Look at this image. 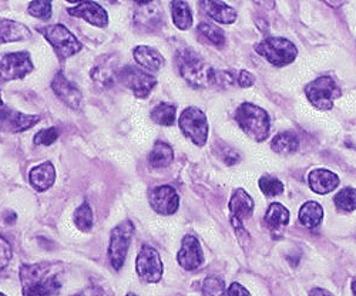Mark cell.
I'll use <instances>...</instances> for the list:
<instances>
[{"label": "cell", "mask_w": 356, "mask_h": 296, "mask_svg": "<svg viewBox=\"0 0 356 296\" xmlns=\"http://www.w3.org/2000/svg\"><path fill=\"white\" fill-rule=\"evenodd\" d=\"M23 296H54L62 289L57 263H33L20 266Z\"/></svg>", "instance_id": "cell-1"}, {"label": "cell", "mask_w": 356, "mask_h": 296, "mask_svg": "<svg viewBox=\"0 0 356 296\" xmlns=\"http://www.w3.org/2000/svg\"><path fill=\"white\" fill-rule=\"evenodd\" d=\"M175 63L181 77L193 87L201 88L213 85L214 69L207 65L191 49L186 47L177 51Z\"/></svg>", "instance_id": "cell-2"}, {"label": "cell", "mask_w": 356, "mask_h": 296, "mask_svg": "<svg viewBox=\"0 0 356 296\" xmlns=\"http://www.w3.org/2000/svg\"><path fill=\"white\" fill-rule=\"evenodd\" d=\"M235 120L243 131L252 140L261 142L270 135L271 120L264 108L252 103H243L235 111Z\"/></svg>", "instance_id": "cell-3"}, {"label": "cell", "mask_w": 356, "mask_h": 296, "mask_svg": "<svg viewBox=\"0 0 356 296\" xmlns=\"http://www.w3.org/2000/svg\"><path fill=\"white\" fill-rule=\"evenodd\" d=\"M38 32L50 43L58 57V60L62 62L77 54L83 49L81 43L65 24H47L44 27H39Z\"/></svg>", "instance_id": "cell-4"}, {"label": "cell", "mask_w": 356, "mask_h": 296, "mask_svg": "<svg viewBox=\"0 0 356 296\" xmlns=\"http://www.w3.org/2000/svg\"><path fill=\"white\" fill-rule=\"evenodd\" d=\"M255 51L277 67L291 65L298 56V49L285 38H266L255 46Z\"/></svg>", "instance_id": "cell-5"}, {"label": "cell", "mask_w": 356, "mask_h": 296, "mask_svg": "<svg viewBox=\"0 0 356 296\" xmlns=\"http://www.w3.org/2000/svg\"><path fill=\"white\" fill-rule=\"evenodd\" d=\"M134 233V225L130 220L118 224L110 235V245H108V259L115 271H120L127 258L129 247Z\"/></svg>", "instance_id": "cell-6"}, {"label": "cell", "mask_w": 356, "mask_h": 296, "mask_svg": "<svg viewBox=\"0 0 356 296\" xmlns=\"http://www.w3.org/2000/svg\"><path fill=\"white\" fill-rule=\"evenodd\" d=\"M305 94L309 103L319 110H330L335 99L341 96V88L332 77L323 76L305 85Z\"/></svg>", "instance_id": "cell-7"}, {"label": "cell", "mask_w": 356, "mask_h": 296, "mask_svg": "<svg viewBox=\"0 0 356 296\" xmlns=\"http://www.w3.org/2000/svg\"><path fill=\"white\" fill-rule=\"evenodd\" d=\"M178 126L183 134L198 147L205 145L209 140V120L197 107H187L178 118Z\"/></svg>", "instance_id": "cell-8"}, {"label": "cell", "mask_w": 356, "mask_h": 296, "mask_svg": "<svg viewBox=\"0 0 356 296\" xmlns=\"http://www.w3.org/2000/svg\"><path fill=\"white\" fill-rule=\"evenodd\" d=\"M117 80L124 84L129 90L134 93L136 97L140 99H145L157 84V79L152 73L130 65L117 72Z\"/></svg>", "instance_id": "cell-9"}, {"label": "cell", "mask_w": 356, "mask_h": 296, "mask_svg": "<svg viewBox=\"0 0 356 296\" xmlns=\"http://www.w3.org/2000/svg\"><path fill=\"white\" fill-rule=\"evenodd\" d=\"M35 69L27 51L8 53L0 57V84L22 80Z\"/></svg>", "instance_id": "cell-10"}, {"label": "cell", "mask_w": 356, "mask_h": 296, "mask_svg": "<svg viewBox=\"0 0 356 296\" xmlns=\"http://www.w3.org/2000/svg\"><path fill=\"white\" fill-rule=\"evenodd\" d=\"M136 270L140 277L147 283H157L163 278V261L156 248L150 245H143L137 255Z\"/></svg>", "instance_id": "cell-11"}, {"label": "cell", "mask_w": 356, "mask_h": 296, "mask_svg": "<svg viewBox=\"0 0 356 296\" xmlns=\"http://www.w3.org/2000/svg\"><path fill=\"white\" fill-rule=\"evenodd\" d=\"M40 122V115L20 113L3 103L0 97V131L5 133H22L31 130Z\"/></svg>", "instance_id": "cell-12"}, {"label": "cell", "mask_w": 356, "mask_h": 296, "mask_svg": "<svg viewBox=\"0 0 356 296\" xmlns=\"http://www.w3.org/2000/svg\"><path fill=\"white\" fill-rule=\"evenodd\" d=\"M254 199L243 188L235 190L229 199V211H231V224L236 232L244 231V221L248 220L254 213Z\"/></svg>", "instance_id": "cell-13"}, {"label": "cell", "mask_w": 356, "mask_h": 296, "mask_svg": "<svg viewBox=\"0 0 356 296\" xmlns=\"http://www.w3.org/2000/svg\"><path fill=\"white\" fill-rule=\"evenodd\" d=\"M152 208L160 215H172L177 213L178 205H180V198H178L177 191L171 186H160L150 191L148 195Z\"/></svg>", "instance_id": "cell-14"}, {"label": "cell", "mask_w": 356, "mask_h": 296, "mask_svg": "<svg viewBox=\"0 0 356 296\" xmlns=\"http://www.w3.org/2000/svg\"><path fill=\"white\" fill-rule=\"evenodd\" d=\"M177 261L186 271H195L204 263V252L200 241L193 235H186L178 251Z\"/></svg>", "instance_id": "cell-15"}, {"label": "cell", "mask_w": 356, "mask_h": 296, "mask_svg": "<svg viewBox=\"0 0 356 296\" xmlns=\"http://www.w3.org/2000/svg\"><path fill=\"white\" fill-rule=\"evenodd\" d=\"M51 90L67 107L77 110L81 107L83 96L79 88L62 73L58 72L51 81Z\"/></svg>", "instance_id": "cell-16"}, {"label": "cell", "mask_w": 356, "mask_h": 296, "mask_svg": "<svg viewBox=\"0 0 356 296\" xmlns=\"http://www.w3.org/2000/svg\"><path fill=\"white\" fill-rule=\"evenodd\" d=\"M136 5L138 6V10L134 16V24L140 26V31L153 32L154 28L161 26L164 17L160 16L157 5L153 3L152 0H141V2L138 0Z\"/></svg>", "instance_id": "cell-17"}, {"label": "cell", "mask_w": 356, "mask_h": 296, "mask_svg": "<svg viewBox=\"0 0 356 296\" xmlns=\"http://www.w3.org/2000/svg\"><path fill=\"white\" fill-rule=\"evenodd\" d=\"M70 16L80 17L96 27H106L108 24V15L96 2H80L73 8L67 9Z\"/></svg>", "instance_id": "cell-18"}, {"label": "cell", "mask_w": 356, "mask_h": 296, "mask_svg": "<svg viewBox=\"0 0 356 296\" xmlns=\"http://www.w3.org/2000/svg\"><path fill=\"white\" fill-rule=\"evenodd\" d=\"M308 184L315 194L325 195L338 188L339 176L330 170L318 168L308 174Z\"/></svg>", "instance_id": "cell-19"}, {"label": "cell", "mask_w": 356, "mask_h": 296, "mask_svg": "<svg viewBox=\"0 0 356 296\" xmlns=\"http://www.w3.org/2000/svg\"><path fill=\"white\" fill-rule=\"evenodd\" d=\"M56 180V170L51 163L46 161L38 167H35L31 174H29V181H31L32 187L39 191H47Z\"/></svg>", "instance_id": "cell-20"}, {"label": "cell", "mask_w": 356, "mask_h": 296, "mask_svg": "<svg viewBox=\"0 0 356 296\" xmlns=\"http://www.w3.org/2000/svg\"><path fill=\"white\" fill-rule=\"evenodd\" d=\"M134 60L140 67L147 70H160L164 66V57L163 54L150 46H137L133 51Z\"/></svg>", "instance_id": "cell-21"}, {"label": "cell", "mask_w": 356, "mask_h": 296, "mask_svg": "<svg viewBox=\"0 0 356 296\" xmlns=\"http://www.w3.org/2000/svg\"><path fill=\"white\" fill-rule=\"evenodd\" d=\"M31 36V31L24 24L9 19L0 20V44L26 40Z\"/></svg>", "instance_id": "cell-22"}, {"label": "cell", "mask_w": 356, "mask_h": 296, "mask_svg": "<svg viewBox=\"0 0 356 296\" xmlns=\"http://www.w3.org/2000/svg\"><path fill=\"white\" fill-rule=\"evenodd\" d=\"M289 224V211L280 202H273L265 214V225L273 233H281Z\"/></svg>", "instance_id": "cell-23"}, {"label": "cell", "mask_w": 356, "mask_h": 296, "mask_svg": "<svg viewBox=\"0 0 356 296\" xmlns=\"http://www.w3.org/2000/svg\"><path fill=\"white\" fill-rule=\"evenodd\" d=\"M200 8L211 19L221 24H231L236 19V12L225 2H201Z\"/></svg>", "instance_id": "cell-24"}, {"label": "cell", "mask_w": 356, "mask_h": 296, "mask_svg": "<svg viewBox=\"0 0 356 296\" xmlns=\"http://www.w3.org/2000/svg\"><path fill=\"white\" fill-rule=\"evenodd\" d=\"M300 222L309 229H314L316 227L321 225L322 220H323V208L322 205L316 201H308L305 202L298 214Z\"/></svg>", "instance_id": "cell-25"}, {"label": "cell", "mask_w": 356, "mask_h": 296, "mask_svg": "<svg viewBox=\"0 0 356 296\" xmlns=\"http://www.w3.org/2000/svg\"><path fill=\"white\" fill-rule=\"evenodd\" d=\"M271 148L278 154H292L300 148V138L292 131H284L274 137Z\"/></svg>", "instance_id": "cell-26"}, {"label": "cell", "mask_w": 356, "mask_h": 296, "mask_svg": "<svg viewBox=\"0 0 356 296\" xmlns=\"http://www.w3.org/2000/svg\"><path fill=\"white\" fill-rule=\"evenodd\" d=\"M148 161H150L152 167L154 168L168 167L174 161L172 148L167 142L157 141L153 147L150 156H148Z\"/></svg>", "instance_id": "cell-27"}, {"label": "cell", "mask_w": 356, "mask_h": 296, "mask_svg": "<svg viewBox=\"0 0 356 296\" xmlns=\"http://www.w3.org/2000/svg\"><path fill=\"white\" fill-rule=\"evenodd\" d=\"M171 15H172V22L177 28L180 31H188V28L193 26V13L190 6L186 2H171Z\"/></svg>", "instance_id": "cell-28"}, {"label": "cell", "mask_w": 356, "mask_h": 296, "mask_svg": "<svg viewBox=\"0 0 356 296\" xmlns=\"http://www.w3.org/2000/svg\"><path fill=\"white\" fill-rule=\"evenodd\" d=\"M175 114H177V107L170 103H160L157 104L150 115L152 120L163 127H171L175 123Z\"/></svg>", "instance_id": "cell-29"}, {"label": "cell", "mask_w": 356, "mask_h": 296, "mask_svg": "<svg viewBox=\"0 0 356 296\" xmlns=\"http://www.w3.org/2000/svg\"><path fill=\"white\" fill-rule=\"evenodd\" d=\"M73 221L74 225L83 231V232H88L93 228L95 224V217H93V210L88 202H83L79 208L74 211L73 214Z\"/></svg>", "instance_id": "cell-30"}, {"label": "cell", "mask_w": 356, "mask_h": 296, "mask_svg": "<svg viewBox=\"0 0 356 296\" xmlns=\"http://www.w3.org/2000/svg\"><path fill=\"white\" fill-rule=\"evenodd\" d=\"M198 33L209 40L210 43H213L217 47H222L225 44V33L222 32V28H220L218 26L213 24V23H200L197 27Z\"/></svg>", "instance_id": "cell-31"}, {"label": "cell", "mask_w": 356, "mask_h": 296, "mask_svg": "<svg viewBox=\"0 0 356 296\" xmlns=\"http://www.w3.org/2000/svg\"><path fill=\"white\" fill-rule=\"evenodd\" d=\"M334 202L337 208L343 213H352L356 210V188L346 187L341 190L335 197Z\"/></svg>", "instance_id": "cell-32"}, {"label": "cell", "mask_w": 356, "mask_h": 296, "mask_svg": "<svg viewBox=\"0 0 356 296\" xmlns=\"http://www.w3.org/2000/svg\"><path fill=\"white\" fill-rule=\"evenodd\" d=\"M204 296H227L225 283L220 277H207L202 282Z\"/></svg>", "instance_id": "cell-33"}, {"label": "cell", "mask_w": 356, "mask_h": 296, "mask_svg": "<svg viewBox=\"0 0 356 296\" xmlns=\"http://www.w3.org/2000/svg\"><path fill=\"white\" fill-rule=\"evenodd\" d=\"M259 190L266 197H277L284 192V184L271 175H264L259 179Z\"/></svg>", "instance_id": "cell-34"}, {"label": "cell", "mask_w": 356, "mask_h": 296, "mask_svg": "<svg viewBox=\"0 0 356 296\" xmlns=\"http://www.w3.org/2000/svg\"><path fill=\"white\" fill-rule=\"evenodd\" d=\"M92 79L104 87H110L115 81L117 73H114L108 65H99L92 70Z\"/></svg>", "instance_id": "cell-35"}, {"label": "cell", "mask_w": 356, "mask_h": 296, "mask_svg": "<svg viewBox=\"0 0 356 296\" xmlns=\"http://www.w3.org/2000/svg\"><path fill=\"white\" fill-rule=\"evenodd\" d=\"M29 15H32L33 17L47 20L51 17V3L50 2H31V5L27 6Z\"/></svg>", "instance_id": "cell-36"}, {"label": "cell", "mask_w": 356, "mask_h": 296, "mask_svg": "<svg viewBox=\"0 0 356 296\" xmlns=\"http://www.w3.org/2000/svg\"><path fill=\"white\" fill-rule=\"evenodd\" d=\"M58 135H60V131H58L57 127L43 129L35 135V144L36 145H51L54 141H57Z\"/></svg>", "instance_id": "cell-37"}, {"label": "cell", "mask_w": 356, "mask_h": 296, "mask_svg": "<svg viewBox=\"0 0 356 296\" xmlns=\"http://www.w3.org/2000/svg\"><path fill=\"white\" fill-rule=\"evenodd\" d=\"M235 81V74L229 70H216L214 72V79H213V85L216 87H228L232 85Z\"/></svg>", "instance_id": "cell-38"}, {"label": "cell", "mask_w": 356, "mask_h": 296, "mask_svg": "<svg viewBox=\"0 0 356 296\" xmlns=\"http://www.w3.org/2000/svg\"><path fill=\"white\" fill-rule=\"evenodd\" d=\"M12 259V247L10 244L0 235V274L6 268Z\"/></svg>", "instance_id": "cell-39"}, {"label": "cell", "mask_w": 356, "mask_h": 296, "mask_svg": "<svg viewBox=\"0 0 356 296\" xmlns=\"http://www.w3.org/2000/svg\"><path fill=\"white\" fill-rule=\"evenodd\" d=\"M227 296H251V293L238 282H232L227 289Z\"/></svg>", "instance_id": "cell-40"}, {"label": "cell", "mask_w": 356, "mask_h": 296, "mask_svg": "<svg viewBox=\"0 0 356 296\" xmlns=\"http://www.w3.org/2000/svg\"><path fill=\"white\" fill-rule=\"evenodd\" d=\"M236 81H238V84H240L241 87L247 88V87H251V85L254 84L255 77H254V74L250 73L248 70H241V72L238 73V77H236Z\"/></svg>", "instance_id": "cell-41"}, {"label": "cell", "mask_w": 356, "mask_h": 296, "mask_svg": "<svg viewBox=\"0 0 356 296\" xmlns=\"http://www.w3.org/2000/svg\"><path fill=\"white\" fill-rule=\"evenodd\" d=\"M309 296H334L330 290L326 289H322V288H314L311 292H309Z\"/></svg>", "instance_id": "cell-42"}, {"label": "cell", "mask_w": 356, "mask_h": 296, "mask_svg": "<svg viewBox=\"0 0 356 296\" xmlns=\"http://www.w3.org/2000/svg\"><path fill=\"white\" fill-rule=\"evenodd\" d=\"M352 293H353V296H356V278L352 281Z\"/></svg>", "instance_id": "cell-43"}, {"label": "cell", "mask_w": 356, "mask_h": 296, "mask_svg": "<svg viewBox=\"0 0 356 296\" xmlns=\"http://www.w3.org/2000/svg\"><path fill=\"white\" fill-rule=\"evenodd\" d=\"M72 296H88L87 293H77V295H72Z\"/></svg>", "instance_id": "cell-44"}, {"label": "cell", "mask_w": 356, "mask_h": 296, "mask_svg": "<svg viewBox=\"0 0 356 296\" xmlns=\"http://www.w3.org/2000/svg\"><path fill=\"white\" fill-rule=\"evenodd\" d=\"M127 296H137L136 293H127Z\"/></svg>", "instance_id": "cell-45"}, {"label": "cell", "mask_w": 356, "mask_h": 296, "mask_svg": "<svg viewBox=\"0 0 356 296\" xmlns=\"http://www.w3.org/2000/svg\"><path fill=\"white\" fill-rule=\"evenodd\" d=\"M0 296H6V295H5V293H2V292H0Z\"/></svg>", "instance_id": "cell-46"}]
</instances>
